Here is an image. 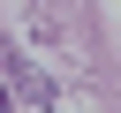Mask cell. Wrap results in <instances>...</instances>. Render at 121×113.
<instances>
[{"label":"cell","instance_id":"obj_1","mask_svg":"<svg viewBox=\"0 0 121 113\" xmlns=\"http://www.w3.org/2000/svg\"><path fill=\"white\" fill-rule=\"evenodd\" d=\"M0 113H8V75H0Z\"/></svg>","mask_w":121,"mask_h":113}]
</instances>
